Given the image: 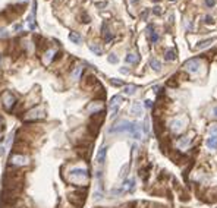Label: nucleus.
Segmentation results:
<instances>
[{
    "mask_svg": "<svg viewBox=\"0 0 217 208\" xmlns=\"http://www.w3.org/2000/svg\"><path fill=\"white\" fill-rule=\"evenodd\" d=\"M109 132H111V134H116V132H129L135 139H141V126H139L138 123L128 122V120H120V122H117L113 128L109 129Z\"/></svg>",
    "mask_w": 217,
    "mask_h": 208,
    "instance_id": "1",
    "label": "nucleus"
},
{
    "mask_svg": "<svg viewBox=\"0 0 217 208\" xmlns=\"http://www.w3.org/2000/svg\"><path fill=\"white\" fill-rule=\"evenodd\" d=\"M31 164V160L28 155L25 154H12L11 158H9V166L12 167H16V169H21V167H27Z\"/></svg>",
    "mask_w": 217,
    "mask_h": 208,
    "instance_id": "2",
    "label": "nucleus"
},
{
    "mask_svg": "<svg viewBox=\"0 0 217 208\" xmlns=\"http://www.w3.org/2000/svg\"><path fill=\"white\" fill-rule=\"evenodd\" d=\"M67 199H69V202L72 204L73 207L81 208L84 205V202H85V191H84V192L82 191L72 192V193H69Z\"/></svg>",
    "mask_w": 217,
    "mask_h": 208,
    "instance_id": "3",
    "label": "nucleus"
},
{
    "mask_svg": "<svg viewBox=\"0 0 217 208\" xmlns=\"http://www.w3.org/2000/svg\"><path fill=\"white\" fill-rule=\"evenodd\" d=\"M2 104H3V107H5L7 112H11L12 108H13V106L16 104V100H15V97L12 96L11 92H5L3 97H2Z\"/></svg>",
    "mask_w": 217,
    "mask_h": 208,
    "instance_id": "4",
    "label": "nucleus"
},
{
    "mask_svg": "<svg viewBox=\"0 0 217 208\" xmlns=\"http://www.w3.org/2000/svg\"><path fill=\"white\" fill-rule=\"evenodd\" d=\"M44 117V110L41 108V107H37V108H33V110H29V112L25 114V120L29 122V120H37V119H41Z\"/></svg>",
    "mask_w": 217,
    "mask_h": 208,
    "instance_id": "5",
    "label": "nucleus"
},
{
    "mask_svg": "<svg viewBox=\"0 0 217 208\" xmlns=\"http://www.w3.org/2000/svg\"><path fill=\"white\" fill-rule=\"evenodd\" d=\"M13 152L15 154H25L28 155V152H29V145H28V142H24V141L18 139L15 142V145H13Z\"/></svg>",
    "mask_w": 217,
    "mask_h": 208,
    "instance_id": "6",
    "label": "nucleus"
},
{
    "mask_svg": "<svg viewBox=\"0 0 217 208\" xmlns=\"http://www.w3.org/2000/svg\"><path fill=\"white\" fill-rule=\"evenodd\" d=\"M200 66H201V62L200 59H189L188 62L185 63V69L188 72H192V73H197L200 70Z\"/></svg>",
    "mask_w": 217,
    "mask_h": 208,
    "instance_id": "7",
    "label": "nucleus"
},
{
    "mask_svg": "<svg viewBox=\"0 0 217 208\" xmlns=\"http://www.w3.org/2000/svg\"><path fill=\"white\" fill-rule=\"evenodd\" d=\"M122 101V97L120 96H115L110 101V117H115L117 114V110H119V104Z\"/></svg>",
    "mask_w": 217,
    "mask_h": 208,
    "instance_id": "8",
    "label": "nucleus"
},
{
    "mask_svg": "<svg viewBox=\"0 0 217 208\" xmlns=\"http://www.w3.org/2000/svg\"><path fill=\"white\" fill-rule=\"evenodd\" d=\"M88 177V173L85 169H73L71 170V179H87Z\"/></svg>",
    "mask_w": 217,
    "mask_h": 208,
    "instance_id": "9",
    "label": "nucleus"
},
{
    "mask_svg": "<svg viewBox=\"0 0 217 208\" xmlns=\"http://www.w3.org/2000/svg\"><path fill=\"white\" fill-rule=\"evenodd\" d=\"M87 110H88L89 113H98V112H103V104H101L100 101H94V103H91L88 107H87Z\"/></svg>",
    "mask_w": 217,
    "mask_h": 208,
    "instance_id": "10",
    "label": "nucleus"
},
{
    "mask_svg": "<svg viewBox=\"0 0 217 208\" xmlns=\"http://www.w3.org/2000/svg\"><path fill=\"white\" fill-rule=\"evenodd\" d=\"M94 85H97V79H95V76H93V75H87L85 79H84L82 87L84 88H91V87H94Z\"/></svg>",
    "mask_w": 217,
    "mask_h": 208,
    "instance_id": "11",
    "label": "nucleus"
},
{
    "mask_svg": "<svg viewBox=\"0 0 217 208\" xmlns=\"http://www.w3.org/2000/svg\"><path fill=\"white\" fill-rule=\"evenodd\" d=\"M170 128H172L173 132H180V130L184 129V123H182V120H179V119H175L170 122Z\"/></svg>",
    "mask_w": 217,
    "mask_h": 208,
    "instance_id": "12",
    "label": "nucleus"
},
{
    "mask_svg": "<svg viewBox=\"0 0 217 208\" xmlns=\"http://www.w3.org/2000/svg\"><path fill=\"white\" fill-rule=\"evenodd\" d=\"M131 114H134V116H141L142 114V106H141V103L135 101L131 107Z\"/></svg>",
    "mask_w": 217,
    "mask_h": 208,
    "instance_id": "13",
    "label": "nucleus"
},
{
    "mask_svg": "<svg viewBox=\"0 0 217 208\" xmlns=\"http://www.w3.org/2000/svg\"><path fill=\"white\" fill-rule=\"evenodd\" d=\"M147 29H148V37H150L151 43H153V44H154V43H157V41H158V34L154 31V27H153V25H148V27H147Z\"/></svg>",
    "mask_w": 217,
    "mask_h": 208,
    "instance_id": "14",
    "label": "nucleus"
},
{
    "mask_svg": "<svg viewBox=\"0 0 217 208\" xmlns=\"http://www.w3.org/2000/svg\"><path fill=\"white\" fill-rule=\"evenodd\" d=\"M106 155H107V146H103L100 151H98V154H97V161H98V164H104Z\"/></svg>",
    "mask_w": 217,
    "mask_h": 208,
    "instance_id": "15",
    "label": "nucleus"
},
{
    "mask_svg": "<svg viewBox=\"0 0 217 208\" xmlns=\"http://www.w3.org/2000/svg\"><path fill=\"white\" fill-rule=\"evenodd\" d=\"M135 189V180L134 179H128L122 186V191H126V192H132Z\"/></svg>",
    "mask_w": 217,
    "mask_h": 208,
    "instance_id": "16",
    "label": "nucleus"
},
{
    "mask_svg": "<svg viewBox=\"0 0 217 208\" xmlns=\"http://www.w3.org/2000/svg\"><path fill=\"white\" fill-rule=\"evenodd\" d=\"M69 40H71L72 43H75V44H79V43L82 41V37H81L79 32H75V31H73V32L69 34Z\"/></svg>",
    "mask_w": 217,
    "mask_h": 208,
    "instance_id": "17",
    "label": "nucleus"
},
{
    "mask_svg": "<svg viewBox=\"0 0 217 208\" xmlns=\"http://www.w3.org/2000/svg\"><path fill=\"white\" fill-rule=\"evenodd\" d=\"M206 144H207V146H208V148L216 150V148H217V136H211V138H208Z\"/></svg>",
    "mask_w": 217,
    "mask_h": 208,
    "instance_id": "18",
    "label": "nucleus"
},
{
    "mask_svg": "<svg viewBox=\"0 0 217 208\" xmlns=\"http://www.w3.org/2000/svg\"><path fill=\"white\" fill-rule=\"evenodd\" d=\"M150 66L154 69V70H160V69H162V63L158 62L156 57H153V59H150Z\"/></svg>",
    "mask_w": 217,
    "mask_h": 208,
    "instance_id": "19",
    "label": "nucleus"
},
{
    "mask_svg": "<svg viewBox=\"0 0 217 208\" xmlns=\"http://www.w3.org/2000/svg\"><path fill=\"white\" fill-rule=\"evenodd\" d=\"M189 142H191V138L189 136H184V138H180L178 142V145L180 146V148H186V146L189 145Z\"/></svg>",
    "mask_w": 217,
    "mask_h": 208,
    "instance_id": "20",
    "label": "nucleus"
},
{
    "mask_svg": "<svg viewBox=\"0 0 217 208\" xmlns=\"http://www.w3.org/2000/svg\"><path fill=\"white\" fill-rule=\"evenodd\" d=\"M103 35H104V41H106V43H109V41L113 38V35L110 34V31L107 29L106 25H103Z\"/></svg>",
    "mask_w": 217,
    "mask_h": 208,
    "instance_id": "21",
    "label": "nucleus"
},
{
    "mask_svg": "<svg viewBox=\"0 0 217 208\" xmlns=\"http://www.w3.org/2000/svg\"><path fill=\"white\" fill-rule=\"evenodd\" d=\"M135 91H137V87H135V85H128V87H125V88H123V92H125V94H128V96L135 94Z\"/></svg>",
    "mask_w": 217,
    "mask_h": 208,
    "instance_id": "22",
    "label": "nucleus"
},
{
    "mask_svg": "<svg viewBox=\"0 0 217 208\" xmlns=\"http://www.w3.org/2000/svg\"><path fill=\"white\" fill-rule=\"evenodd\" d=\"M82 66H76V68H75V70H73L72 72V79H75V81H76V79H79V76H81V73H82Z\"/></svg>",
    "mask_w": 217,
    "mask_h": 208,
    "instance_id": "23",
    "label": "nucleus"
},
{
    "mask_svg": "<svg viewBox=\"0 0 217 208\" xmlns=\"http://www.w3.org/2000/svg\"><path fill=\"white\" fill-rule=\"evenodd\" d=\"M53 56H54V51H53V50H47V51H46V54H44V63H46V65L51 62Z\"/></svg>",
    "mask_w": 217,
    "mask_h": 208,
    "instance_id": "24",
    "label": "nucleus"
},
{
    "mask_svg": "<svg viewBox=\"0 0 217 208\" xmlns=\"http://www.w3.org/2000/svg\"><path fill=\"white\" fill-rule=\"evenodd\" d=\"M139 57L137 56V54H134V53H129L128 56H126V62L128 63H138Z\"/></svg>",
    "mask_w": 217,
    "mask_h": 208,
    "instance_id": "25",
    "label": "nucleus"
},
{
    "mask_svg": "<svg viewBox=\"0 0 217 208\" xmlns=\"http://www.w3.org/2000/svg\"><path fill=\"white\" fill-rule=\"evenodd\" d=\"M164 57H166V60H176V53L173 50H167L166 51V54H164Z\"/></svg>",
    "mask_w": 217,
    "mask_h": 208,
    "instance_id": "26",
    "label": "nucleus"
},
{
    "mask_svg": "<svg viewBox=\"0 0 217 208\" xmlns=\"http://www.w3.org/2000/svg\"><path fill=\"white\" fill-rule=\"evenodd\" d=\"M213 41H214L213 38H208V40H206V41H201L200 44L197 45V49H204V47H207V45L210 44V43H213Z\"/></svg>",
    "mask_w": 217,
    "mask_h": 208,
    "instance_id": "27",
    "label": "nucleus"
},
{
    "mask_svg": "<svg viewBox=\"0 0 217 208\" xmlns=\"http://www.w3.org/2000/svg\"><path fill=\"white\" fill-rule=\"evenodd\" d=\"M89 50L94 51L95 54H98V56L101 54V49H100V47H98L97 44H89Z\"/></svg>",
    "mask_w": 217,
    "mask_h": 208,
    "instance_id": "28",
    "label": "nucleus"
},
{
    "mask_svg": "<svg viewBox=\"0 0 217 208\" xmlns=\"http://www.w3.org/2000/svg\"><path fill=\"white\" fill-rule=\"evenodd\" d=\"M144 130L147 134H150V120H148V119L144 120Z\"/></svg>",
    "mask_w": 217,
    "mask_h": 208,
    "instance_id": "29",
    "label": "nucleus"
},
{
    "mask_svg": "<svg viewBox=\"0 0 217 208\" xmlns=\"http://www.w3.org/2000/svg\"><path fill=\"white\" fill-rule=\"evenodd\" d=\"M210 134H213V136H217V125L210 126Z\"/></svg>",
    "mask_w": 217,
    "mask_h": 208,
    "instance_id": "30",
    "label": "nucleus"
},
{
    "mask_svg": "<svg viewBox=\"0 0 217 208\" xmlns=\"http://www.w3.org/2000/svg\"><path fill=\"white\" fill-rule=\"evenodd\" d=\"M109 62H110V63H117L116 54H110V56H109Z\"/></svg>",
    "mask_w": 217,
    "mask_h": 208,
    "instance_id": "31",
    "label": "nucleus"
},
{
    "mask_svg": "<svg viewBox=\"0 0 217 208\" xmlns=\"http://www.w3.org/2000/svg\"><path fill=\"white\" fill-rule=\"evenodd\" d=\"M110 82H111L113 85H116V87H122V85H123L122 81H116V79H111Z\"/></svg>",
    "mask_w": 217,
    "mask_h": 208,
    "instance_id": "32",
    "label": "nucleus"
},
{
    "mask_svg": "<svg viewBox=\"0 0 217 208\" xmlns=\"http://www.w3.org/2000/svg\"><path fill=\"white\" fill-rule=\"evenodd\" d=\"M206 5L208 6V7H213V6L216 5V0H206Z\"/></svg>",
    "mask_w": 217,
    "mask_h": 208,
    "instance_id": "33",
    "label": "nucleus"
},
{
    "mask_svg": "<svg viewBox=\"0 0 217 208\" xmlns=\"http://www.w3.org/2000/svg\"><path fill=\"white\" fill-rule=\"evenodd\" d=\"M126 170H128V166H125L122 169V173H120V177H125L126 176Z\"/></svg>",
    "mask_w": 217,
    "mask_h": 208,
    "instance_id": "34",
    "label": "nucleus"
},
{
    "mask_svg": "<svg viewBox=\"0 0 217 208\" xmlns=\"http://www.w3.org/2000/svg\"><path fill=\"white\" fill-rule=\"evenodd\" d=\"M154 13H156V15H160V13H162V7H160V6H158V7H154Z\"/></svg>",
    "mask_w": 217,
    "mask_h": 208,
    "instance_id": "35",
    "label": "nucleus"
},
{
    "mask_svg": "<svg viewBox=\"0 0 217 208\" xmlns=\"http://www.w3.org/2000/svg\"><path fill=\"white\" fill-rule=\"evenodd\" d=\"M145 107H147V108H151V106H153V104H151V101L150 100H147V101H145V104H144Z\"/></svg>",
    "mask_w": 217,
    "mask_h": 208,
    "instance_id": "36",
    "label": "nucleus"
},
{
    "mask_svg": "<svg viewBox=\"0 0 217 208\" xmlns=\"http://www.w3.org/2000/svg\"><path fill=\"white\" fill-rule=\"evenodd\" d=\"M206 22L207 23H213V18L211 16H206Z\"/></svg>",
    "mask_w": 217,
    "mask_h": 208,
    "instance_id": "37",
    "label": "nucleus"
},
{
    "mask_svg": "<svg viewBox=\"0 0 217 208\" xmlns=\"http://www.w3.org/2000/svg\"><path fill=\"white\" fill-rule=\"evenodd\" d=\"M126 208H137V204L131 202V204H128V205H126Z\"/></svg>",
    "mask_w": 217,
    "mask_h": 208,
    "instance_id": "38",
    "label": "nucleus"
},
{
    "mask_svg": "<svg viewBox=\"0 0 217 208\" xmlns=\"http://www.w3.org/2000/svg\"><path fill=\"white\" fill-rule=\"evenodd\" d=\"M213 116L217 117V107H214V110H213Z\"/></svg>",
    "mask_w": 217,
    "mask_h": 208,
    "instance_id": "39",
    "label": "nucleus"
},
{
    "mask_svg": "<svg viewBox=\"0 0 217 208\" xmlns=\"http://www.w3.org/2000/svg\"><path fill=\"white\" fill-rule=\"evenodd\" d=\"M120 72H122V73H128L129 70H128V69H123V68H122V69H120Z\"/></svg>",
    "mask_w": 217,
    "mask_h": 208,
    "instance_id": "40",
    "label": "nucleus"
}]
</instances>
